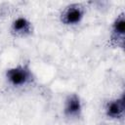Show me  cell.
<instances>
[{"label":"cell","mask_w":125,"mask_h":125,"mask_svg":"<svg viewBox=\"0 0 125 125\" xmlns=\"http://www.w3.org/2000/svg\"><path fill=\"white\" fill-rule=\"evenodd\" d=\"M9 79L15 85L23 84L27 80V72L21 68H15L9 71L8 73Z\"/></svg>","instance_id":"1"},{"label":"cell","mask_w":125,"mask_h":125,"mask_svg":"<svg viewBox=\"0 0 125 125\" xmlns=\"http://www.w3.org/2000/svg\"><path fill=\"white\" fill-rule=\"evenodd\" d=\"M123 111V102L122 101H115L108 104L107 106V113L112 117L119 116Z\"/></svg>","instance_id":"3"},{"label":"cell","mask_w":125,"mask_h":125,"mask_svg":"<svg viewBox=\"0 0 125 125\" xmlns=\"http://www.w3.org/2000/svg\"><path fill=\"white\" fill-rule=\"evenodd\" d=\"M14 29L18 32H24L28 30V23L24 19H18L14 22Z\"/></svg>","instance_id":"5"},{"label":"cell","mask_w":125,"mask_h":125,"mask_svg":"<svg viewBox=\"0 0 125 125\" xmlns=\"http://www.w3.org/2000/svg\"><path fill=\"white\" fill-rule=\"evenodd\" d=\"M81 16L82 13L78 8H70L64 15V21L67 23H75L80 21Z\"/></svg>","instance_id":"2"},{"label":"cell","mask_w":125,"mask_h":125,"mask_svg":"<svg viewBox=\"0 0 125 125\" xmlns=\"http://www.w3.org/2000/svg\"><path fill=\"white\" fill-rule=\"evenodd\" d=\"M79 109H80L79 100L75 96L69 98V100L67 102V104H66V108H65L66 113L69 114V115H74V114L78 113Z\"/></svg>","instance_id":"4"},{"label":"cell","mask_w":125,"mask_h":125,"mask_svg":"<svg viewBox=\"0 0 125 125\" xmlns=\"http://www.w3.org/2000/svg\"><path fill=\"white\" fill-rule=\"evenodd\" d=\"M114 28H115V32H118L121 34L124 32V21H123V19H120L119 21H116Z\"/></svg>","instance_id":"6"}]
</instances>
